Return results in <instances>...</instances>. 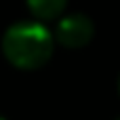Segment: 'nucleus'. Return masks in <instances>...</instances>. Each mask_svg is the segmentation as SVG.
Wrapping results in <instances>:
<instances>
[{"mask_svg": "<svg viewBox=\"0 0 120 120\" xmlns=\"http://www.w3.org/2000/svg\"><path fill=\"white\" fill-rule=\"evenodd\" d=\"M55 51V36L44 21L27 19L6 27L2 36V55L19 70H38L49 63Z\"/></svg>", "mask_w": 120, "mask_h": 120, "instance_id": "f257e3e1", "label": "nucleus"}, {"mask_svg": "<svg viewBox=\"0 0 120 120\" xmlns=\"http://www.w3.org/2000/svg\"><path fill=\"white\" fill-rule=\"evenodd\" d=\"M55 42H59L65 49H82L86 46L93 36H95V23L91 17L82 13H72V15H61L57 19V27L53 32Z\"/></svg>", "mask_w": 120, "mask_h": 120, "instance_id": "f03ea898", "label": "nucleus"}, {"mask_svg": "<svg viewBox=\"0 0 120 120\" xmlns=\"http://www.w3.org/2000/svg\"><path fill=\"white\" fill-rule=\"evenodd\" d=\"M25 4L38 21H53L63 15L68 0H25Z\"/></svg>", "mask_w": 120, "mask_h": 120, "instance_id": "7ed1b4c3", "label": "nucleus"}, {"mask_svg": "<svg viewBox=\"0 0 120 120\" xmlns=\"http://www.w3.org/2000/svg\"><path fill=\"white\" fill-rule=\"evenodd\" d=\"M118 93H120V76H118Z\"/></svg>", "mask_w": 120, "mask_h": 120, "instance_id": "20e7f679", "label": "nucleus"}, {"mask_svg": "<svg viewBox=\"0 0 120 120\" xmlns=\"http://www.w3.org/2000/svg\"><path fill=\"white\" fill-rule=\"evenodd\" d=\"M0 120H4V118H2V116H0Z\"/></svg>", "mask_w": 120, "mask_h": 120, "instance_id": "39448f33", "label": "nucleus"}, {"mask_svg": "<svg viewBox=\"0 0 120 120\" xmlns=\"http://www.w3.org/2000/svg\"><path fill=\"white\" fill-rule=\"evenodd\" d=\"M116 120H120V118H116Z\"/></svg>", "mask_w": 120, "mask_h": 120, "instance_id": "423d86ee", "label": "nucleus"}]
</instances>
